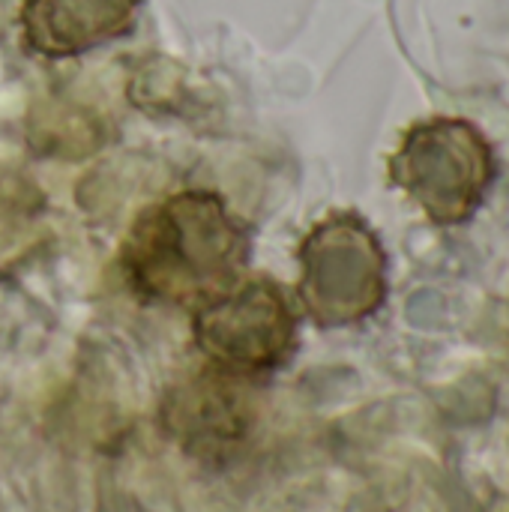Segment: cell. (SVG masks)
Segmentation results:
<instances>
[{"label": "cell", "instance_id": "4", "mask_svg": "<svg viewBox=\"0 0 509 512\" xmlns=\"http://www.w3.org/2000/svg\"><path fill=\"white\" fill-rule=\"evenodd\" d=\"M195 339L216 369L255 378L291 354L294 312L273 282L255 279L198 306Z\"/></svg>", "mask_w": 509, "mask_h": 512}, {"label": "cell", "instance_id": "7", "mask_svg": "<svg viewBox=\"0 0 509 512\" xmlns=\"http://www.w3.org/2000/svg\"><path fill=\"white\" fill-rule=\"evenodd\" d=\"M45 195L21 171H0V273L21 264L45 237Z\"/></svg>", "mask_w": 509, "mask_h": 512}, {"label": "cell", "instance_id": "1", "mask_svg": "<svg viewBox=\"0 0 509 512\" xmlns=\"http://www.w3.org/2000/svg\"><path fill=\"white\" fill-rule=\"evenodd\" d=\"M246 258V234L210 192H180L150 207L123 243L129 288L156 303L204 306L225 294Z\"/></svg>", "mask_w": 509, "mask_h": 512}, {"label": "cell", "instance_id": "3", "mask_svg": "<svg viewBox=\"0 0 509 512\" xmlns=\"http://www.w3.org/2000/svg\"><path fill=\"white\" fill-rule=\"evenodd\" d=\"M300 297L318 324L339 327L372 315L387 294V258L357 216L321 222L300 249Z\"/></svg>", "mask_w": 509, "mask_h": 512}, {"label": "cell", "instance_id": "5", "mask_svg": "<svg viewBox=\"0 0 509 512\" xmlns=\"http://www.w3.org/2000/svg\"><path fill=\"white\" fill-rule=\"evenodd\" d=\"M249 378L222 372H204L180 384L165 402V429L195 456H225L234 450L252 426Z\"/></svg>", "mask_w": 509, "mask_h": 512}, {"label": "cell", "instance_id": "2", "mask_svg": "<svg viewBox=\"0 0 509 512\" xmlns=\"http://www.w3.org/2000/svg\"><path fill=\"white\" fill-rule=\"evenodd\" d=\"M393 180L438 225L465 222L495 180V153L468 120H429L414 126L390 162Z\"/></svg>", "mask_w": 509, "mask_h": 512}, {"label": "cell", "instance_id": "6", "mask_svg": "<svg viewBox=\"0 0 509 512\" xmlns=\"http://www.w3.org/2000/svg\"><path fill=\"white\" fill-rule=\"evenodd\" d=\"M141 0H24V39L45 57H72L123 36Z\"/></svg>", "mask_w": 509, "mask_h": 512}]
</instances>
